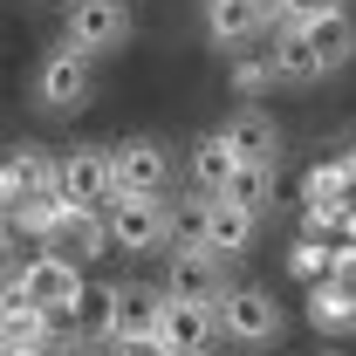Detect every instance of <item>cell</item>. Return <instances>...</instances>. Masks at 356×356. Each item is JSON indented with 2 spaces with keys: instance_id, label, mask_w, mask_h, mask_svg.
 I'll return each instance as SVG.
<instances>
[{
  "instance_id": "cell-1",
  "label": "cell",
  "mask_w": 356,
  "mask_h": 356,
  "mask_svg": "<svg viewBox=\"0 0 356 356\" xmlns=\"http://www.w3.org/2000/svg\"><path fill=\"white\" fill-rule=\"evenodd\" d=\"M110 226V247H131V254H172L178 226H172V199H151V192H117L103 206Z\"/></svg>"
},
{
  "instance_id": "cell-2",
  "label": "cell",
  "mask_w": 356,
  "mask_h": 356,
  "mask_svg": "<svg viewBox=\"0 0 356 356\" xmlns=\"http://www.w3.org/2000/svg\"><path fill=\"white\" fill-rule=\"evenodd\" d=\"M213 315H220L226 343H247V350L281 343V302L267 288H254V281H226V295L213 302Z\"/></svg>"
},
{
  "instance_id": "cell-3",
  "label": "cell",
  "mask_w": 356,
  "mask_h": 356,
  "mask_svg": "<svg viewBox=\"0 0 356 356\" xmlns=\"http://www.w3.org/2000/svg\"><path fill=\"white\" fill-rule=\"evenodd\" d=\"M55 199L69 206V213H103L110 199H117V172H110V151H69V158H55Z\"/></svg>"
},
{
  "instance_id": "cell-4",
  "label": "cell",
  "mask_w": 356,
  "mask_h": 356,
  "mask_svg": "<svg viewBox=\"0 0 356 356\" xmlns=\"http://www.w3.org/2000/svg\"><path fill=\"white\" fill-rule=\"evenodd\" d=\"M14 295L35 302V309L55 322V315H69L76 302H83V267L62 261V254H35V261L14 267Z\"/></svg>"
},
{
  "instance_id": "cell-5",
  "label": "cell",
  "mask_w": 356,
  "mask_h": 356,
  "mask_svg": "<svg viewBox=\"0 0 356 356\" xmlns=\"http://www.w3.org/2000/svg\"><path fill=\"white\" fill-rule=\"evenodd\" d=\"M89 96H96V55L62 42L42 62V76H35V103H42L48 117H69V110H83Z\"/></svg>"
},
{
  "instance_id": "cell-6",
  "label": "cell",
  "mask_w": 356,
  "mask_h": 356,
  "mask_svg": "<svg viewBox=\"0 0 356 356\" xmlns=\"http://www.w3.org/2000/svg\"><path fill=\"white\" fill-rule=\"evenodd\" d=\"M158 288H165L172 302H206V309H213V302L226 295V261L185 240V247L165 254V281H158Z\"/></svg>"
},
{
  "instance_id": "cell-7",
  "label": "cell",
  "mask_w": 356,
  "mask_h": 356,
  "mask_svg": "<svg viewBox=\"0 0 356 356\" xmlns=\"http://www.w3.org/2000/svg\"><path fill=\"white\" fill-rule=\"evenodd\" d=\"M69 48L83 55H110L131 42V0H69Z\"/></svg>"
},
{
  "instance_id": "cell-8",
  "label": "cell",
  "mask_w": 356,
  "mask_h": 356,
  "mask_svg": "<svg viewBox=\"0 0 356 356\" xmlns=\"http://www.w3.org/2000/svg\"><path fill=\"white\" fill-rule=\"evenodd\" d=\"M110 172H117V192H151V199H165L178 158L158 144V137H124V144L110 151Z\"/></svg>"
},
{
  "instance_id": "cell-9",
  "label": "cell",
  "mask_w": 356,
  "mask_h": 356,
  "mask_svg": "<svg viewBox=\"0 0 356 356\" xmlns=\"http://www.w3.org/2000/svg\"><path fill=\"white\" fill-rule=\"evenodd\" d=\"M35 199H55V158L48 151H7L0 158V213L14 220Z\"/></svg>"
},
{
  "instance_id": "cell-10",
  "label": "cell",
  "mask_w": 356,
  "mask_h": 356,
  "mask_svg": "<svg viewBox=\"0 0 356 356\" xmlns=\"http://www.w3.org/2000/svg\"><path fill=\"white\" fill-rule=\"evenodd\" d=\"M158 315H165V288H151V281H117V295H110V350L117 343H137V336H158Z\"/></svg>"
},
{
  "instance_id": "cell-11",
  "label": "cell",
  "mask_w": 356,
  "mask_h": 356,
  "mask_svg": "<svg viewBox=\"0 0 356 356\" xmlns=\"http://www.w3.org/2000/svg\"><path fill=\"white\" fill-rule=\"evenodd\" d=\"M220 137L233 144V158H240V165H274V158H281V124L267 117L261 103H240V110L220 124Z\"/></svg>"
},
{
  "instance_id": "cell-12",
  "label": "cell",
  "mask_w": 356,
  "mask_h": 356,
  "mask_svg": "<svg viewBox=\"0 0 356 356\" xmlns=\"http://www.w3.org/2000/svg\"><path fill=\"white\" fill-rule=\"evenodd\" d=\"M254 213H247V206H233V199H206V220H199V240H192V247H206V254H247V247H254Z\"/></svg>"
},
{
  "instance_id": "cell-13",
  "label": "cell",
  "mask_w": 356,
  "mask_h": 356,
  "mask_svg": "<svg viewBox=\"0 0 356 356\" xmlns=\"http://www.w3.org/2000/svg\"><path fill=\"white\" fill-rule=\"evenodd\" d=\"M158 336H165V350H213V336H220V315L206 309V302H172V295H165Z\"/></svg>"
},
{
  "instance_id": "cell-14",
  "label": "cell",
  "mask_w": 356,
  "mask_h": 356,
  "mask_svg": "<svg viewBox=\"0 0 356 356\" xmlns=\"http://www.w3.org/2000/svg\"><path fill=\"white\" fill-rule=\"evenodd\" d=\"M42 254H62V261H76V267L96 261V254H110V226H103V213H62Z\"/></svg>"
},
{
  "instance_id": "cell-15",
  "label": "cell",
  "mask_w": 356,
  "mask_h": 356,
  "mask_svg": "<svg viewBox=\"0 0 356 356\" xmlns=\"http://www.w3.org/2000/svg\"><path fill=\"white\" fill-rule=\"evenodd\" d=\"M267 62H274V76L281 83H322V69H315V48H309V35L295 28V21H274L267 28Z\"/></svg>"
},
{
  "instance_id": "cell-16",
  "label": "cell",
  "mask_w": 356,
  "mask_h": 356,
  "mask_svg": "<svg viewBox=\"0 0 356 356\" xmlns=\"http://www.w3.org/2000/svg\"><path fill=\"white\" fill-rule=\"evenodd\" d=\"M267 21L254 0H206V35L220 48H254V35H267Z\"/></svg>"
},
{
  "instance_id": "cell-17",
  "label": "cell",
  "mask_w": 356,
  "mask_h": 356,
  "mask_svg": "<svg viewBox=\"0 0 356 356\" xmlns=\"http://www.w3.org/2000/svg\"><path fill=\"white\" fill-rule=\"evenodd\" d=\"M295 28H302V21H295ZM302 35H309V48H315V69H322V76L350 69V55H356V21L343 14V7H336V14H322V21H309Z\"/></svg>"
},
{
  "instance_id": "cell-18",
  "label": "cell",
  "mask_w": 356,
  "mask_h": 356,
  "mask_svg": "<svg viewBox=\"0 0 356 356\" xmlns=\"http://www.w3.org/2000/svg\"><path fill=\"white\" fill-rule=\"evenodd\" d=\"M185 172H192V192H206V199H220L226 185H233V172H240V158H233V144H226L220 131H206L199 144H192V158H185Z\"/></svg>"
},
{
  "instance_id": "cell-19",
  "label": "cell",
  "mask_w": 356,
  "mask_h": 356,
  "mask_svg": "<svg viewBox=\"0 0 356 356\" xmlns=\"http://www.w3.org/2000/svg\"><path fill=\"white\" fill-rule=\"evenodd\" d=\"M302 315H309L322 336H350L356 329V288H343V281H309V302H302Z\"/></svg>"
},
{
  "instance_id": "cell-20",
  "label": "cell",
  "mask_w": 356,
  "mask_h": 356,
  "mask_svg": "<svg viewBox=\"0 0 356 356\" xmlns=\"http://www.w3.org/2000/svg\"><path fill=\"white\" fill-rule=\"evenodd\" d=\"M274 185H281V178H274V165H240V172H233V185H226L220 199H233V206H247V213L261 220L267 206H274Z\"/></svg>"
},
{
  "instance_id": "cell-21",
  "label": "cell",
  "mask_w": 356,
  "mask_h": 356,
  "mask_svg": "<svg viewBox=\"0 0 356 356\" xmlns=\"http://www.w3.org/2000/svg\"><path fill=\"white\" fill-rule=\"evenodd\" d=\"M343 199H350V165H343V158L309 165V178H302V206H343Z\"/></svg>"
},
{
  "instance_id": "cell-22",
  "label": "cell",
  "mask_w": 356,
  "mask_h": 356,
  "mask_svg": "<svg viewBox=\"0 0 356 356\" xmlns=\"http://www.w3.org/2000/svg\"><path fill=\"white\" fill-rule=\"evenodd\" d=\"M233 89H240V103H254V96H267V89H281L274 62H267V48H240V55H233Z\"/></svg>"
},
{
  "instance_id": "cell-23",
  "label": "cell",
  "mask_w": 356,
  "mask_h": 356,
  "mask_svg": "<svg viewBox=\"0 0 356 356\" xmlns=\"http://www.w3.org/2000/svg\"><path fill=\"white\" fill-rule=\"evenodd\" d=\"M110 295H117V281H83V302H76V322H83V336H103L110 329Z\"/></svg>"
},
{
  "instance_id": "cell-24",
  "label": "cell",
  "mask_w": 356,
  "mask_h": 356,
  "mask_svg": "<svg viewBox=\"0 0 356 356\" xmlns=\"http://www.w3.org/2000/svg\"><path fill=\"white\" fill-rule=\"evenodd\" d=\"M288 274H295V281H322V274H329V240L295 233V247H288Z\"/></svg>"
},
{
  "instance_id": "cell-25",
  "label": "cell",
  "mask_w": 356,
  "mask_h": 356,
  "mask_svg": "<svg viewBox=\"0 0 356 356\" xmlns=\"http://www.w3.org/2000/svg\"><path fill=\"white\" fill-rule=\"evenodd\" d=\"M329 281L356 288V240H336V247H329Z\"/></svg>"
},
{
  "instance_id": "cell-26",
  "label": "cell",
  "mask_w": 356,
  "mask_h": 356,
  "mask_svg": "<svg viewBox=\"0 0 356 356\" xmlns=\"http://www.w3.org/2000/svg\"><path fill=\"white\" fill-rule=\"evenodd\" d=\"M336 7H343V0H281V21H302V28H309V21L336 14Z\"/></svg>"
},
{
  "instance_id": "cell-27",
  "label": "cell",
  "mask_w": 356,
  "mask_h": 356,
  "mask_svg": "<svg viewBox=\"0 0 356 356\" xmlns=\"http://www.w3.org/2000/svg\"><path fill=\"white\" fill-rule=\"evenodd\" d=\"M110 356H172V350H165V336H137V343H117Z\"/></svg>"
},
{
  "instance_id": "cell-28",
  "label": "cell",
  "mask_w": 356,
  "mask_h": 356,
  "mask_svg": "<svg viewBox=\"0 0 356 356\" xmlns=\"http://www.w3.org/2000/svg\"><path fill=\"white\" fill-rule=\"evenodd\" d=\"M7 356H76V343H7Z\"/></svg>"
},
{
  "instance_id": "cell-29",
  "label": "cell",
  "mask_w": 356,
  "mask_h": 356,
  "mask_svg": "<svg viewBox=\"0 0 356 356\" xmlns=\"http://www.w3.org/2000/svg\"><path fill=\"white\" fill-rule=\"evenodd\" d=\"M14 240H21V233H14V220H7V213H0V267H7V254H14Z\"/></svg>"
},
{
  "instance_id": "cell-30",
  "label": "cell",
  "mask_w": 356,
  "mask_h": 356,
  "mask_svg": "<svg viewBox=\"0 0 356 356\" xmlns=\"http://www.w3.org/2000/svg\"><path fill=\"white\" fill-rule=\"evenodd\" d=\"M76 356H110V350H83V343H76Z\"/></svg>"
},
{
  "instance_id": "cell-31",
  "label": "cell",
  "mask_w": 356,
  "mask_h": 356,
  "mask_svg": "<svg viewBox=\"0 0 356 356\" xmlns=\"http://www.w3.org/2000/svg\"><path fill=\"white\" fill-rule=\"evenodd\" d=\"M172 356H213V350H172Z\"/></svg>"
},
{
  "instance_id": "cell-32",
  "label": "cell",
  "mask_w": 356,
  "mask_h": 356,
  "mask_svg": "<svg viewBox=\"0 0 356 356\" xmlns=\"http://www.w3.org/2000/svg\"><path fill=\"white\" fill-rule=\"evenodd\" d=\"M343 165H350V178H356V151H350V158H343Z\"/></svg>"
},
{
  "instance_id": "cell-33",
  "label": "cell",
  "mask_w": 356,
  "mask_h": 356,
  "mask_svg": "<svg viewBox=\"0 0 356 356\" xmlns=\"http://www.w3.org/2000/svg\"><path fill=\"white\" fill-rule=\"evenodd\" d=\"M0 356H7V329H0Z\"/></svg>"
}]
</instances>
